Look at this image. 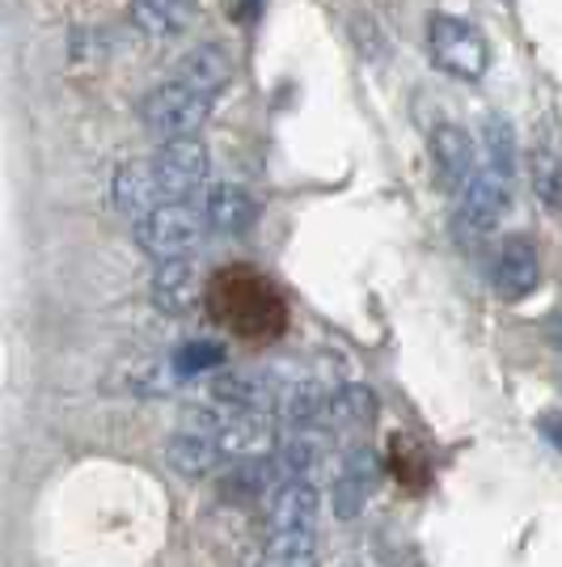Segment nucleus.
Returning a JSON list of instances; mask_svg holds the SVG:
<instances>
[{
  "instance_id": "obj_19",
  "label": "nucleus",
  "mask_w": 562,
  "mask_h": 567,
  "mask_svg": "<svg viewBox=\"0 0 562 567\" xmlns=\"http://www.w3.org/2000/svg\"><path fill=\"white\" fill-rule=\"evenodd\" d=\"M275 462H280L283 478H305V474L322 462V445H318L309 432H292L280 450H275Z\"/></svg>"
},
{
  "instance_id": "obj_13",
  "label": "nucleus",
  "mask_w": 562,
  "mask_h": 567,
  "mask_svg": "<svg viewBox=\"0 0 562 567\" xmlns=\"http://www.w3.org/2000/svg\"><path fill=\"white\" fill-rule=\"evenodd\" d=\"M153 306L174 318L190 313L199 306V267L190 259L162 262V271L153 276Z\"/></svg>"
},
{
  "instance_id": "obj_3",
  "label": "nucleus",
  "mask_w": 562,
  "mask_h": 567,
  "mask_svg": "<svg viewBox=\"0 0 562 567\" xmlns=\"http://www.w3.org/2000/svg\"><path fill=\"white\" fill-rule=\"evenodd\" d=\"M204 234H208V213L195 199L162 204V208H153L144 220H136V241L162 262L187 259L190 250L204 241Z\"/></svg>"
},
{
  "instance_id": "obj_8",
  "label": "nucleus",
  "mask_w": 562,
  "mask_h": 567,
  "mask_svg": "<svg viewBox=\"0 0 562 567\" xmlns=\"http://www.w3.org/2000/svg\"><path fill=\"white\" fill-rule=\"evenodd\" d=\"M491 284L503 301H524L529 292H538L541 284V259L538 246L529 237H508L491 262Z\"/></svg>"
},
{
  "instance_id": "obj_11",
  "label": "nucleus",
  "mask_w": 562,
  "mask_h": 567,
  "mask_svg": "<svg viewBox=\"0 0 562 567\" xmlns=\"http://www.w3.org/2000/svg\"><path fill=\"white\" fill-rule=\"evenodd\" d=\"M283 483V471L275 457H246L233 462V471L220 478V496L233 499V504H267L271 492Z\"/></svg>"
},
{
  "instance_id": "obj_6",
  "label": "nucleus",
  "mask_w": 562,
  "mask_h": 567,
  "mask_svg": "<svg viewBox=\"0 0 562 567\" xmlns=\"http://www.w3.org/2000/svg\"><path fill=\"white\" fill-rule=\"evenodd\" d=\"M165 457H169V466L183 474V478H204L220 462V415L211 406H190V411H183L178 427L169 432Z\"/></svg>"
},
{
  "instance_id": "obj_7",
  "label": "nucleus",
  "mask_w": 562,
  "mask_h": 567,
  "mask_svg": "<svg viewBox=\"0 0 562 567\" xmlns=\"http://www.w3.org/2000/svg\"><path fill=\"white\" fill-rule=\"evenodd\" d=\"M318 517H322V496L309 478H283L267 499L271 538H313Z\"/></svg>"
},
{
  "instance_id": "obj_18",
  "label": "nucleus",
  "mask_w": 562,
  "mask_h": 567,
  "mask_svg": "<svg viewBox=\"0 0 562 567\" xmlns=\"http://www.w3.org/2000/svg\"><path fill=\"white\" fill-rule=\"evenodd\" d=\"M364 499H368V466H364V453H352V462L343 466L339 483H334V508L343 517H355Z\"/></svg>"
},
{
  "instance_id": "obj_9",
  "label": "nucleus",
  "mask_w": 562,
  "mask_h": 567,
  "mask_svg": "<svg viewBox=\"0 0 562 567\" xmlns=\"http://www.w3.org/2000/svg\"><path fill=\"white\" fill-rule=\"evenodd\" d=\"M174 76L178 81H187L190 90H199V94H208L211 102L229 90V81H233V55H229V48L225 43H204V48H195L174 69Z\"/></svg>"
},
{
  "instance_id": "obj_2",
  "label": "nucleus",
  "mask_w": 562,
  "mask_h": 567,
  "mask_svg": "<svg viewBox=\"0 0 562 567\" xmlns=\"http://www.w3.org/2000/svg\"><path fill=\"white\" fill-rule=\"evenodd\" d=\"M211 102L208 94H199V90H190L187 81H178V76H169L165 85H157L153 94L140 102V123L148 136H157L162 144L169 141H187L195 136L199 127H204V118L211 115Z\"/></svg>"
},
{
  "instance_id": "obj_21",
  "label": "nucleus",
  "mask_w": 562,
  "mask_h": 567,
  "mask_svg": "<svg viewBox=\"0 0 562 567\" xmlns=\"http://www.w3.org/2000/svg\"><path fill=\"white\" fill-rule=\"evenodd\" d=\"M225 364V348L220 343H187L174 352V373L178 378H195V373H208V369H220Z\"/></svg>"
},
{
  "instance_id": "obj_15",
  "label": "nucleus",
  "mask_w": 562,
  "mask_h": 567,
  "mask_svg": "<svg viewBox=\"0 0 562 567\" xmlns=\"http://www.w3.org/2000/svg\"><path fill=\"white\" fill-rule=\"evenodd\" d=\"M195 4L199 0H132L127 13L144 39H174L190 25Z\"/></svg>"
},
{
  "instance_id": "obj_5",
  "label": "nucleus",
  "mask_w": 562,
  "mask_h": 567,
  "mask_svg": "<svg viewBox=\"0 0 562 567\" xmlns=\"http://www.w3.org/2000/svg\"><path fill=\"white\" fill-rule=\"evenodd\" d=\"M148 162V178L157 187V199L162 204H178V199H190L199 190L208 187L211 178V157H208V144L187 136V141H169L162 144Z\"/></svg>"
},
{
  "instance_id": "obj_1",
  "label": "nucleus",
  "mask_w": 562,
  "mask_h": 567,
  "mask_svg": "<svg viewBox=\"0 0 562 567\" xmlns=\"http://www.w3.org/2000/svg\"><path fill=\"white\" fill-rule=\"evenodd\" d=\"M512 178L516 169H503L495 162H478L473 178L452 195V220H457V237L478 241V237L495 234V225L503 220L508 204H512Z\"/></svg>"
},
{
  "instance_id": "obj_20",
  "label": "nucleus",
  "mask_w": 562,
  "mask_h": 567,
  "mask_svg": "<svg viewBox=\"0 0 562 567\" xmlns=\"http://www.w3.org/2000/svg\"><path fill=\"white\" fill-rule=\"evenodd\" d=\"M258 567H318V543L313 538H271Z\"/></svg>"
},
{
  "instance_id": "obj_12",
  "label": "nucleus",
  "mask_w": 562,
  "mask_h": 567,
  "mask_svg": "<svg viewBox=\"0 0 562 567\" xmlns=\"http://www.w3.org/2000/svg\"><path fill=\"white\" fill-rule=\"evenodd\" d=\"M271 420L267 411H233L229 420H220V457L229 453L233 462L246 457H267L271 450Z\"/></svg>"
},
{
  "instance_id": "obj_16",
  "label": "nucleus",
  "mask_w": 562,
  "mask_h": 567,
  "mask_svg": "<svg viewBox=\"0 0 562 567\" xmlns=\"http://www.w3.org/2000/svg\"><path fill=\"white\" fill-rule=\"evenodd\" d=\"M373 420H376V394L368 385H339V390H330L322 427H330V432H364Z\"/></svg>"
},
{
  "instance_id": "obj_4",
  "label": "nucleus",
  "mask_w": 562,
  "mask_h": 567,
  "mask_svg": "<svg viewBox=\"0 0 562 567\" xmlns=\"http://www.w3.org/2000/svg\"><path fill=\"white\" fill-rule=\"evenodd\" d=\"M427 51L436 60V69H445L457 81H478L491 69V43L478 25L461 22L452 13H431L427 22Z\"/></svg>"
},
{
  "instance_id": "obj_17",
  "label": "nucleus",
  "mask_w": 562,
  "mask_h": 567,
  "mask_svg": "<svg viewBox=\"0 0 562 567\" xmlns=\"http://www.w3.org/2000/svg\"><path fill=\"white\" fill-rule=\"evenodd\" d=\"M529 174H533V190L545 208L562 213V157L554 144H533L529 153Z\"/></svg>"
},
{
  "instance_id": "obj_10",
  "label": "nucleus",
  "mask_w": 562,
  "mask_h": 567,
  "mask_svg": "<svg viewBox=\"0 0 562 567\" xmlns=\"http://www.w3.org/2000/svg\"><path fill=\"white\" fill-rule=\"evenodd\" d=\"M431 153H436V169H440V183H445L448 195H457V190L473 178V169H478V148H473V141H469L461 127H452V123L436 127Z\"/></svg>"
},
{
  "instance_id": "obj_22",
  "label": "nucleus",
  "mask_w": 562,
  "mask_h": 567,
  "mask_svg": "<svg viewBox=\"0 0 562 567\" xmlns=\"http://www.w3.org/2000/svg\"><path fill=\"white\" fill-rule=\"evenodd\" d=\"M538 427H541V436L562 453V411H545L538 420Z\"/></svg>"
},
{
  "instance_id": "obj_14",
  "label": "nucleus",
  "mask_w": 562,
  "mask_h": 567,
  "mask_svg": "<svg viewBox=\"0 0 562 567\" xmlns=\"http://www.w3.org/2000/svg\"><path fill=\"white\" fill-rule=\"evenodd\" d=\"M204 213H208V229L233 237L254 225V199H250V190L237 187V183H216V187H208Z\"/></svg>"
}]
</instances>
